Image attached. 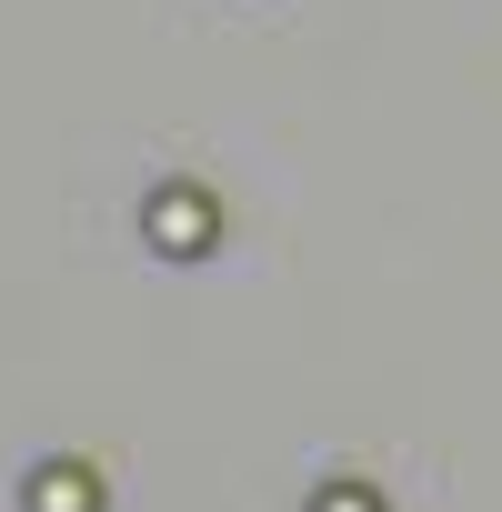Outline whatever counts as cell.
<instances>
[{"mask_svg":"<svg viewBox=\"0 0 502 512\" xmlns=\"http://www.w3.org/2000/svg\"><path fill=\"white\" fill-rule=\"evenodd\" d=\"M211 231H221V221H211V191H181V181L151 191V241H161V251H211Z\"/></svg>","mask_w":502,"mask_h":512,"instance_id":"1","label":"cell"},{"mask_svg":"<svg viewBox=\"0 0 502 512\" xmlns=\"http://www.w3.org/2000/svg\"><path fill=\"white\" fill-rule=\"evenodd\" d=\"M31 502H41V512H91V472H41Z\"/></svg>","mask_w":502,"mask_h":512,"instance_id":"2","label":"cell"},{"mask_svg":"<svg viewBox=\"0 0 502 512\" xmlns=\"http://www.w3.org/2000/svg\"><path fill=\"white\" fill-rule=\"evenodd\" d=\"M312 512H382V502H372V492H362V482H332V492H322V502H312Z\"/></svg>","mask_w":502,"mask_h":512,"instance_id":"3","label":"cell"}]
</instances>
